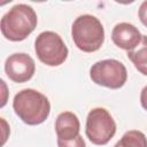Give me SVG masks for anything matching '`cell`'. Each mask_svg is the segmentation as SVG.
<instances>
[{
  "instance_id": "6da1fadb",
  "label": "cell",
  "mask_w": 147,
  "mask_h": 147,
  "mask_svg": "<svg viewBox=\"0 0 147 147\" xmlns=\"http://www.w3.org/2000/svg\"><path fill=\"white\" fill-rule=\"evenodd\" d=\"M38 18L34 9L25 3L13 6L1 18L2 36L10 41H22L37 28Z\"/></svg>"
},
{
  "instance_id": "7a4b0ae2",
  "label": "cell",
  "mask_w": 147,
  "mask_h": 147,
  "mask_svg": "<svg viewBox=\"0 0 147 147\" xmlns=\"http://www.w3.org/2000/svg\"><path fill=\"white\" fill-rule=\"evenodd\" d=\"M13 109L20 119L28 125L44 123L51 113V103L46 95L33 88L20 91L13 100Z\"/></svg>"
},
{
  "instance_id": "3957f363",
  "label": "cell",
  "mask_w": 147,
  "mask_h": 147,
  "mask_svg": "<svg viewBox=\"0 0 147 147\" xmlns=\"http://www.w3.org/2000/svg\"><path fill=\"white\" fill-rule=\"evenodd\" d=\"M71 37L78 49L85 53H93L103 45L105 29L95 16L85 14L74 21Z\"/></svg>"
},
{
  "instance_id": "277c9868",
  "label": "cell",
  "mask_w": 147,
  "mask_h": 147,
  "mask_svg": "<svg viewBox=\"0 0 147 147\" xmlns=\"http://www.w3.org/2000/svg\"><path fill=\"white\" fill-rule=\"evenodd\" d=\"M115 133L116 123L107 109L96 107L90 110L86 118L85 134L92 144L99 146L107 145Z\"/></svg>"
},
{
  "instance_id": "5b68a950",
  "label": "cell",
  "mask_w": 147,
  "mask_h": 147,
  "mask_svg": "<svg viewBox=\"0 0 147 147\" xmlns=\"http://www.w3.org/2000/svg\"><path fill=\"white\" fill-rule=\"evenodd\" d=\"M34 51L40 62L48 67H57L68 57V47L62 38L53 31L39 33L34 40Z\"/></svg>"
},
{
  "instance_id": "8992f818",
  "label": "cell",
  "mask_w": 147,
  "mask_h": 147,
  "mask_svg": "<svg viewBox=\"0 0 147 147\" xmlns=\"http://www.w3.org/2000/svg\"><path fill=\"white\" fill-rule=\"evenodd\" d=\"M90 77L93 83L111 90L124 86L127 79L125 65L115 59H107L95 62L90 69Z\"/></svg>"
},
{
  "instance_id": "52a82bcc",
  "label": "cell",
  "mask_w": 147,
  "mask_h": 147,
  "mask_svg": "<svg viewBox=\"0 0 147 147\" xmlns=\"http://www.w3.org/2000/svg\"><path fill=\"white\" fill-rule=\"evenodd\" d=\"M36 71L33 59L26 53H14L5 62V72L7 77L15 83H25L30 80Z\"/></svg>"
},
{
  "instance_id": "ba28073f",
  "label": "cell",
  "mask_w": 147,
  "mask_h": 147,
  "mask_svg": "<svg viewBox=\"0 0 147 147\" xmlns=\"http://www.w3.org/2000/svg\"><path fill=\"white\" fill-rule=\"evenodd\" d=\"M141 38H142V34L140 33L138 28L126 22L116 24L111 31L113 42L117 47L125 49L127 52L133 51L140 44Z\"/></svg>"
},
{
  "instance_id": "9c48e42d",
  "label": "cell",
  "mask_w": 147,
  "mask_h": 147,
  "mask_svg": "<svg viewBox=\"0 0 147 147\" xmlns=\"http://www.w3.org/2000/svg\"><path fill=\"white\" fill-rule=\"evenodd\" d=\"M80 123L76 114L71 111H63L59 114L55 119V132L57 139L72 140L79 136Z\"/></svg>"
},
{
  "instance_id": "30bf717a",
  "label": "cell",
  "mask_w": 147,
  "mask_h": 147,
  "mask_svg": "<svg viewBox=\"0 0 147 147\" xmlns=\"http://www.w3.org/2000/svg\"><path fill=\"white\" fill-rule=\"evenodd\" d=\"M127 57L140 74L147 76V36L146 34H142L140 44L133 51L127 52Z\"/></svg>"
},
{
  "instance_id": "8fae6325",
  "label": "cell",
  "mask_w": 147,
  "mask_h": 147,
  "mask_svg": "<svg viewBox=\"0 0 147 147\" xmlns=\"http://www.w3.org/2000/svg\"><path fill=\"white\" fill-rule=\"evenodd\" d=\"M118 144L121 147H147V138L141 131L130 130L122 136Z\"/></svg>"
},
{
  "instance_id": "7c38bea8",
  "label": "cell",
  "mask_w": 147,
  "mask_h": 147,
  "mask_svg": "<svg viewBox=\"0 0 147 147\" xmlns=\"http://www.w3.org/2000/svg\"><path fill=\"white\" fill-rule=\"evenodd\" d=\"M57 147H86L83 137L79 134L72 140H61L57 139Z\"/></svg>"
},
{
  "instance_id": "4fadbf2b",
  "label": "cell",
  "mask_w": 147,
  "mask_h": 147,
  "mask_svg": "<svg viewBox=\"0 0 147 147\" xmlns=\"http://www.w3.org/2000/svg\"><path fill=\"white\" fill-rule=\"evenodd\" d=\"M138 16H139L140 22L145 26H147V0L141 2L140 7H139V10H138Z\"/></svg>"
},
{
  "instance_id": "5bb4252c",
  "label": "cell",
  "mask_w": 147,
  "mask_h": 147,
  "mask_svg": "<svg viewBox=\"0 0 147 147\" xmlns=\"http://www.w3.org/2000/svg\"><path fill=\"white\" fill-rule=\"evenodd\" d=\"M140 103H141V107L147 110V85L141 90V93H140Z\"/></svg>"
},
{
  "instance_id": "9a60e30c",
  "label": "cell",
  "mask_w": 147,
  "mask_h": 147,
  "mask_svg": "<svg viewBox=\"0 0 147 147\" xmlns=\"http://www.w3.org/2000/svg\"><path fill=\"white\" fill-rule=\"evenodd\" d=\"M114 147H121V146H119V144H118V141H117V142H116V145H115V146H114Z\"/></svg>"
}]
</instances>
